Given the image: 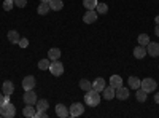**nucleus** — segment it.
<instances>
[{"label":"nucleus","instance_id":"f257e3e1","mask_svg":"<svg viewBox=\"0 0 159 118\" xmlns=\"http://www.w3.org/2000/svg\"><path fill=\"white\" fill-rule=\"evenodd\" d=\"M84 102H86V106H89V107H97L99 104H100V94H99V91H96V89L86 91Z\"/></svg>","mask_w":159,"mask_h":118},{"label":"nucleus","instance_id":"f03ea898","mask_svg":"<svg viewBox=\"0 0 159 118\" xmlns=\"http://www.w3.org/2000/svg\"><path fill=\"white\" fill-rule=\"evenodd\" d=\"M0 115H2L3 118H13L16 115V107L13 106L11 102L2 104V106H0Z\"/></svg>","mask_w":159,"mask_h":118},{"label":"nucleus","instance_id":"7ed1b4c3","mask_svg":"<svg viewBox=\"0 0 159 118\" xmlns=\"http://www.w3.org/2000/svg\"><path fill=\"white\" fill-rule=\"evenodd\" d=\"M156 86H157V82L153 80V78H143V80L140 82V88L145 89L147 93H154Z\"/></svg>","mask_w":159,"mask_h":118},{"label":"nucleus","instance_id":"20e7f679","mask_svg":"<svg viewBox=\"0 0 159 118\" xmlns=\"http://www.w3.org/2000/svg\"><path fill=\"white\" fill-rule=\"evenodd\" d=\"M49 72L54 75V77H61L64 73V64L57 61H51V65H49Z\"/></svg>","mask_w":159,"mask_h":118},{"label":"nucleus","instance_id":"39448f33","mask_svg":"<svg viewBox=\"0 0 159 118\" xmlns=\"http://www.w3.org/2000/svg\"><path fill=\"white\" fill-rule=\"evenodd\" d=\"M69 112H70V116H80L84 113V106L81 102H73L69 107Z\"/></svg>","mask_w":159,"mask_h":118},{"label":"nucleus","instance_id":"423d86ee","mask_svg":"<svg viewBox=\"0 0 159 118\" xmlns=\"http://www.w3.org/2000/svg\"><path fill=\"white\" fill-rule=\"evenodd\" d=\"M35 77L34 75H27V77H24V80H22V88L24 91H29V89H34L35 88Z\"/></svg>","mask_w":159,"mask_h":118},{"label":"nucleus","instance_id":"0eeeda50","mask_svg":"<svg viewBox=\"0 0 159 118\" xmlns=\"http://www.w3.org/2000/svg\"><path fill=\"white\" fill-rule=\"evenodd\" d=\"M22 101H24L25 104H32V106H34V104L38 101V99H37V94H35V91H34V89L25 91L24 96H22Z\"/></svg>","mask_w":159,"mask_h":118},{"label":"nucleus","instance_id":"6e6552de","mask_svg":"<svg viewBox=\"0 0 159 118\" xmlns=\"http://www.w3.org/2000/svg\"><path fill=\"white\" fill-rule=\"evenodd\" d=\"M83 21L86 24H92V22H96L97 21V11L96 10H88L84 13V16H83Z\"/></svg>","mask_w":159,"mask_h":118},{"label":"nucleus","instance_id":"1a4fd4ad","mask_svg":"<svg viewBox=\"0 0 159 118\" xmlns=\"http://www.w3.org/2000/svg\"><path fill=\"white\" fill-rule=\"evenodd\" d=\"M147 54H150V56H153V58H157V56H159V43L150 42V43L147 45Z\"/></svg>","mask_w":159,"mask_h":118},{"label":"nucleus","instance_id":"9d476101","mask_svg":"<svg viewBox=\"0 0 159 118\" xmlns=\"http://www.w3.org/2000/svg\"><path fill=\"white\" fill-rule=\"evenodd\" d=\"M129 94H130V91H129L127 88L121 86V88H118V89H116V93H115V97H118L119 101H126V99L129 97Z\"/></svg>","mask_w":159,"mask_h":118},{"label":"nucleus","instance_id":"9b49d317","mask_svg":"<svg viewBox=\"0 0 159 118\" xmlns=\"http://www.w3.org/2000/svg\"><path fill=\"white\" fill-rule=\"evenodd\" d=\"M56 115L59 118H67V116H70V112H69V109L65 107L64 104H57L56 106Z\"/></svg>","mask_w":159,"mask_h":118},{"label":"nucleus","instance_id":"f8f14e48","mask_svg":"<svg viewBox=\"0 0 159 118\" xmlns=\"http://www.w3.org/2000/svg\"><path fill=\"white\" fill-rule=\"evenodd\" d=\"M103 88H105V80H103L102 77L96 78V80L92 82V89H96V91H99V93H102Z\"/></svg>","mask_w":159,"mask_h":118},{"label":"nucleus","instance_id":"ddd939ff","mask_svg":"<svg viewBox=\"0 0 159 118\" xmlns=\"http://www.w3.org/2000/svg\"><path fill=\"white\" fill-rule=\"evenodd\" d=\"M110 86H113L115 89L121 88V86H123V78L119 77V75H111V78H110Z\"/></svg>","mask_w":159,"mask_h":118},{"label":"nucleus","instance_id":"4468645a","mask_svg":"<svg viewBox=\"0 0 159 118\" xmlns=\"http://www.w3.org/2000/svg\"><path fill=\"white\" fill-rule=\"evenodd\" d=\"M134 56H135L137 59H143L145 56H147V48L142 46V45L135 46V48H134Z\"/></svg>","mask_w":159,"mask_h":118},{"label":"nucleus","instance_id":"2eb2a0df","mask_svg":"<svg viewBox=\"0 0 159 118\" xmlns=\"http://www.w3.org/2000/svg\"><path fill=\"white\" fill-rule=\"evenodd\" d=\"M102 93H103V97H105V99H107V101H110V99H113V97H115L116 89H115L113 86H105Z\"/></svg>","mask_w":159,"mask_h":118},{"label":"nucleus","instance_id":"dca6fc26","mask_svg":"<svg viewBox=\"0 0 159 118\" xmlns=\"http://www.w3.org/2000/svg\"><path fill=\"white\" fill-rule=\"evenodd\" d=\"M35 107H32V104H25V107L22 110V115L24 116H27V118H34L35 116Z\"/></svg>","mask_w":159,"mask_h":118},{"label":"nucleus","instance_id":"f3484780","mask_svg":"<svg viewBox=\"0 0 159 118\" xmlns=\"http://www.w3.org/2000/svg\"><path fill=\"white\" fill-rule=\"evenodd\" d=\"M2 89H3V94H13V91H15V85H13V82H3L2 85Z\"/></svg>","mask_w":159,"mask_h":118},{"label":"nucleus","instance_id":"a211bd4d","mask_svg":"<svg viewBox=\"0 0 159 118\" xmlns=\"http://www.w3.org/2000/svg\"><path fill=\"white\" fill-rule=\"evenodd\" d=\"M8 40H10V43H19V40H21L19 32L18 31H10L8 32Z\"/></svg>","mask_w":159,"mask_h":118},{"label":"nucleus","instance_id":"6ab92c4d","mask_svg":"<svg viewBox=\"0 0 159 118\" xmlns=\"http://www.w3.org/2000/svg\"><path fill=\"white\" fill-rule=\"evenodd\" d=\"M48 58H49L51 61H57V59L61 58V50H59V48H51V50L48 51Z\"/></svg>","mask_w":159,"mask_h":118},{"label":"nucleus","instance_id":"aec40b11","mask_svg":"<svg viewBox=\"0 0 159 118\" xmlns=\"http://www.w3.org/2000/svg\"><path fill=\"white\" fill-rule=\"evenodd\" d=\"M62 7H64V2H62V0H51V2H49V8L54 10V11H61Z\"/></svg>","mask_w":159,"mask_h":118},{"label":"nucleus","instance_id":"412c9836","mask_svg":"<svg viewBox=\"0 0 159 118\" xmlns=\"http://www.w3.org/2000/svg\"><path fill=\"white\" fill-rule=\"evenodd\" d=\"M51 8H49V3H45V2H42V3H40L38 5V8H37V13H38V15H46V13L49 11Z\"/></svg>","mask_w":159,"mask_h":118},{"label":"nucleus","instance_id":"4be33fe9","mask_svg":"<svg viewBox=\"0 0 159 118\" xmlns=\"http://www.w3.org/2000/svg\"><path fill=\"white\" fill-rule=\"evenodd\" d=\"M148 93H147V91H145V89H142V88H139L137 89V93H135V97H137V101L139 102H145V101H147V96Z\"/></svg>","mask_w":159,"mask_h":118},{"label":"nucleus","instance_id":"5701e85b","mask_svg":"<svg viewBox=\"0 0 159 118\" xmlns=\"http://www.w3.org/2000/svg\"><path fill=\"white\" fill-rule=\"evenodd\" d=\"M140 78H137V77H129V86L132 88V89H139L140 88Z\"/></svg>","mask_w":159,"mask_h":118},{"label":"nucleus","instance_id":"b1692460","mask_svg":"<svg viewBox=\"0 0 159 118\" xmlns=\"http://www.w3.org/2000/svg\"><path fill=\"white\" fill-rule=\"evenodd\" d=\"M49 65H51V59H42L38 62V69L40 70H49Z\"/></svg>","mask_w":159,"mask_h":118},{"label":"nucleus","instance_id":"393cba45","mask_svg":"<svg viewBox=\"0 0 159 118\" xmlns=\"http://www.w3.org/2000/svg\"><path fill=\"white\" fill-rule=\"evenodd\" d=\"M80 89L89 91V89H92V83L89 80H86V78H83V80H80Z\"/></svg>","mask_w":159,"mask_h":118},{"label":"nucleus","instance_id":"a878e982","mask_svg":"<svg viewBox=\"0 0 159 118\" xmlns=\"http://www.w3.org/2000/svg\"><path fill=\"white\" fill-rule=\"evenodd\" d=\"M35 106H37V109H38V110H48L49 104H48V101H46V99H40V101H37V102H35Z\"/></svg>","mask_w":159,"mask_h":118},{"label":"nucleus","instance_id":"bb28decb","mask_svg":"<svg viewBox=\"0 0 159 118\" xmlns=\"http://www.w3.org/2000/svg\"><path fill=\"white\" fill-rule=\"evenodd\" d=\"M97 3H99L97 0H83V5L86 10H96Z\"/></svg>","mask_w":159,"mask_h":118},{"label":"nucleus","instance_id":"cd10ccee","mask_svg":"<svg viewBox=\"0 0 159 118\" xmlns=\"http://www.w3.org/2000/svg\"><path fill=\"white\" fill-rule=\"evenodd\" d=\"M150 43V37L147 35V34H142V35H139V45H142V46H147Z\"/></svg>","mask_w":159,"mask_h":118},{"label":"nucleus","instance_id":"c85d7f7f","mask_svg":"<svg viewBox=\"0 0 159 118\" xmlns=\"http://www.w3.org/2000/svg\"><path fill=\"white\" fill-rule=\"evenodd\" d=\"M96 11H97V15H105V13L108 11V5H105V3H97Z\"/></svg>","mask_w":159,"mask_h":118},{"label":"nucleus","instance_id":"c756f323","mask_svg":"<svg viewBox=\"0 0 159 118\" xmlns=\"http://www.w3.org/2000/svg\"><path fill=\"white\" fill-rule=\"evenodd\" d=\"M2 7H3L5 11H10V10H13V7H15V2H13V0H5Z\"/></svg>","mask_w":159,"mask_h":118},{"label":"nucleus","instance_id":"7c9ffc66","mask_svg":"<svg viewBox=\"0 0 159 118\" xmlns=\"http://www.w3.org/2000/svg\"><path fill=\"white\" fill-rule=\"evenodd\" d=\"M13 2H15V5L18 8H24L25 5H27V0H13Z\"/></svg>","mask_w":159,"mask_h":118},{"label":"nucleus","instance_id":"2f4dec72","mask_svg":"<svg viewBox=\"0 0 159 118\" xmlns=\"http://www.w3.org/2000/svg\"><path fill=\"white\" fill-rule=\"evenodd\" d=\"M35 118H48V113H46V110H37V113H35Z\"/></svg>","mask_w":159,"mask_h":118},{"label":"nucleus","instance_id":"473e14b6","mask_svg":"<svg viewBox=\"0 0 159 118\" xmlns=\"http://www.w3.org/2000/svg\"><path fill=\"white\" fill-rule=\"evenodd\" d=\"M27 45H29L27 38H21V40H19V46H21V48H27Z\"/></svg>","mask_w":159,"mask_h":118},{"label":"nucleus","instance_id":"72a5a7b5","mask_svg":"<svg viewBox=\"0 0 159 118\" xmlns=\"http://www.w3.org/2000/svg\"><path fill=\"white\" fill-rule=\"evenodd\" d=\"M154 34H156V37H159V24H156V27H154Z\"/></svg>","mask_w":159,"mask_h":118},{"label":"nucleus","instance_id":"f704fd0d","mask_svg":"<svg viewBox=\"0 0 159 118\" xmlns=\"http://www.w3.org/2000/svg\"><path fill=\"white\" fill-rule=\"evenodd\" d=\"M154 102H156V104H159V91L154 94Z\"/></svg>","mask_w":159,"mask_h":118},{"label":"nucleus","instance_id":"c9c22d12","mask_svg":"<svg viewBox=\"0 0 159 118\" xmlns=\"http://www.w3.org/2000/svg\"><path fill=\"white\" fill-rule=\"evenodd\" d=\"M154 21H156V24H159V15H157V16L154 18Z\"/></svg>","mask_w":159,"mask_h":118},{"label":"nucleus","instance_id":"e433bc0d","mask_svg":"<svg viewBox=\"0 0 159 118\" xmlns=\"http://www.w3.org/2000/svg\"><path fill=\"white\" fill-rule=\"evenodd\" d=\"M2 99H3V94H0V106H2Z\"/></svg>","mask_w":159,"mask_h":118},{"label":"nucleus","instance_id":"4c0bfd02","mask_svg":"<svg viewBox=\"0 0 159 118\" xmlns=\"http://www.w3.org/2000/svg\"><path fill=\"white\" fill-rule=\"evenodd\" d=\"M42 2H45V3H49V2H51V0H42Z\"/></svg>","mask_w":159,"mask_h":118}]
</instances>
